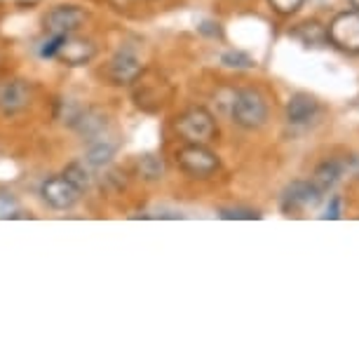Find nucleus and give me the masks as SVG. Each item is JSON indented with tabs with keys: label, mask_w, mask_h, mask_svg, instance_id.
<instances>
[{
	"label": "nucleus",
	"mask_w": 359,
	"mask_h": 359,
	"mask_svg": "<svg viewBox=\"0 0 359 359\" xmlns=\"http://www.w3.org/2000/svg\"><path fill=\"white\" fill-rule=\"evenodd\" d=\"M327 36L331 45L341 52L359 54V10H345L331 19L327 26Z\"/></svg>",
	"instance_id": "nucleus-4"
},
{
	"label": "nucleus",
	"mask_w": 359,
	"mask_h": 359,
	"mask_svg": "<svg viewBox=\"0 0 359 359\" xmlns=\"http://www.w3.org/2000/svg\"><path fill=\"white\" fill-rule=\"evenodd\" d=\"M85 10H80L78 5H57L45 15V29L52 36H71L85 24Z\"/></svg>",
	"instance_id": "nucleus-5"
},
{
	"label": "nucleus",
	"mask_w": 359,
	"mask_h": 359,
	"mask_svg": "<svg viewBox=\"0 0 359 359\" xmlns=\"http://www.w3.org/2000/svg\"><path fill=\"white\" fill-rule=\"evenodd\" d=\"M230 115L242 130H259L268 120V104L259 90H240L230 104Z\"/></svg>",
	"instance_id": "nucleus-2"
},
{
	"label": "nucleus",
	"mask_w": 359,
	"mask_h": 359,
	"mask_svg": "<svg viewBox=\"0 0 359 359\" xmlns=\"http://www.w3.org/2000/svg\"><path fill=\"white\" fill-rule=\"evenodd\" d=\"M176 165L193 179H209L219 169V155L209 151L207 144H186L176 151Z\"/></svg>",
	"instance_id": "nucleus-3"
},
{
	"label": "nucleus",
	"mask_w": 359,
	"mask_h": 359,
	"mask_svg": "<svg viewBox=\"0 0 359 359\" xmlns=\"http://www.w3.org/2000/svg\"><path fill=\"white\" fill-rule=\"evenodd\" d=\"M31 104V87L24 80H8L0 85V111L5 115L22 113Z\"/></svg>",
	"instance_id": "nucleus-10"
},
{
	"label": "nucleus",
	"mask_w": 359,
	"mask_h": 359,
	"mask_svg": "<svg viewBox=\"0 0 359 359\" xmlns=\"http://www.w3.org/2000/svg\"><path fill=\"white\" fill-rule=\"evenodd\" d=\"M343 174H345V167H343L341 160H327V162H322V165L315 169L313 184H315L317 191L327 193L329 188H334L338 181H341Z\"/></svg>",
	"instance_id": "nucleus-13"
},
{
	"label": "nucleus",
	"mask_w": 359,
	"mask_h": 359,
	"mask_svg": "<svg viewBox=\"0 0 359 359\" xmlns=\"http://www.w3.org/2000/svg\"><path fill=\"white\" fill-rule=\"evenodd\" d=\"M54 57L66 66H73V69H76V66H87L94 57H97V45H94L92 40L76 38L71 33V36H64L62 45H59V50Z\"/></svg>",
	"instance_id": "nucleus-8"
},
{
	"label": "nucleus",
	"mask_w": 359,
	"mask_h": 359,
	"mask_svg": "<svg viewBox=\"0 0 359 359\" xmlns=\"http://www.w3.org/2000/svg\"><path fill=\"white\" fill-rule=\"evenodd\" d=\"M106 127H108V120L99 108H83V111L78 113L76 123H73V130L87 141L101 137V134L106 132Z\"/></svg>",
	"instance_id": "nucleus-12"
},
{
	"label": "nucleus",
	"mask_w": 359,
	"mask_h": 359,
	"mask_svg": "<svg viewBox=\"0 0 359 359\" xmlns=\"http://www.w3.org/2000/svg\"><path fill=\"white\" fill-rule=\"evenodd\" d=\"M64 176L71 181L73 186L78 188L80 193L87 191V188H90V184H92V176H90V172L85 169L83 162H71V165L64 169Z\"/></svg>",
	"instance_id": "nucleus-17"
},
{
	"label": "nucleus",
	"mask_w": 359,
	"mask_h": 359,
	"mask_svg": "<svg viewBox=\"0 0 359 359\" xmlns=\"http://www.w3.org/2000/svg\"><path fill=\"white\" fill-rule=\"evenodd\" d=\"M62 40H64V36H52V40L50 43H45V47H43V57H54V54H57V50H59V45H62Z\"/></svg>",
	"instance_id": "nucleus-23"
},
{
	"label": "nucleus",
	"mask_w": 359,
	"mask_h": 359,
	"mask_svg": "<svg viewBox=\"0 0 359 359\" xmlns=\"http://www.w3.org/2000/svg\"><path fill=\"white\" fill-rule=\"evenodd\" d=\"M174 132L179 134L186 144H209L219 137L214 115L202 106L188 108L174 120Z\"/></svg>",
	"instance_id": "nucleus-1"
},
{
	"label": "nucleus",
	"mask_w": 359,
	"mask_h": 359,
	"mask_svg": "<svg viewBox=\"0 0 359 359\" xmlns=\"http://www.w3.org/2000/svg\"><path fill=\"white\" fill-rule=\"evenodd\" d=\"M294 38H298L303 45H308V47H320L322 43H327L329 40L327 26H322L320 22H303L294 31Z\"/></svg>",
	"instance_id": "nucleus-16"
},
{
	"label": "nucleus",
	"mask_w": 359,
	"mask_h": 359,
	"mask_svg": "<svg viewBox=\"0 0 359 359\" xmlns=\"http://www.w3.org/2000/svg\"><path fill=\"white\" fill-rule=\"evenodd\" d=\"M317 111H320V104H317L315 97H310L306 92H298L287 101V120L291 125H306L315 118Z\"/></svg>",
	"instance_id": "nucleus-11"
},
{
	"label": "nucleus",
	"mask_w": 359,
	"mask_h": 359,
	"mask_svg": "<svg viewBox=\"0 0 359 359\" xmlns=\"http://www.w3.org/2000/svg\"><path fill=\"white\" fill-rule=\"evenodd\" d=\"M341 212H343V200L338 198V195H334V198L329 200L327 212L322 214V219H331V221H336V219H341Z\"/></svg>",
	"instance_id": "nucleus-22"
},
{
	"label": "nucleus",
	"mask_w": 359,
	"mask_h": 359,
	"mask_svg": "<svg viewBox=\"0 0 359 359\" xmlns=\"http://www.w3.org/2000/svg\"><path fill=\"white\" fill-rule=\"evenodd\" d=\"M115 151H118V146H115L113 141L97 137L90 141V148H87V162H90L92 167H106L113 162Z\"/></svg>",
	"instance_id": "nucleus-14"
},
{
	"label": "nucleus",
	"mask_w": 359,
	"mask_h": 359,
	"mask_svg": "<svg viewBox=\"0 0 359 359\" xmlns=\"http://www.w3.org/2000/svg\"><path fill=\"white\" fill-rule=\"evenodd\" d=\"M221 62H223V66H228V69H254L256 66V62L249 54H245V52H240V50H230V52H226L221 57Z\"/></svg>",
	"instance_id": "nucleus-19"
},
{
	"label": "nucleus",
	"mask_w": 359,
	"mask_h": 359,
	"mask_svg": "<svg viewBox=\"0 0 359 359\" xmlns=\"http://www.w3.org/2000/svg\"><path fill=\"white\" fill-rule=\"evenodd\" d=\"M22 216V205L12 193H0V221H10Z\"/></svg>",
	"instance_id": "nucleus-18"
},
{
	"label": "nucleus",
	"mask_w": 359,
	"mask_h": 359,
	"mask_svg": "<svg viewBox=\"0 0 359 359\" xmlns=\"http://www.w3.org/2000/svg\"><path fill=\"white\" fill-rule=\"evenodd\" d=\"M137 174L144 181H160L165 176V160L155 153H146L139 155L137 160Z\"/></svg>",
	"instance_id": "nucleus-15"
},
{
	"label": "nucleus",
	"mask_w": 359,
	"mask_h": 359,
	"mask_svg": "<svg viewBox=\"0 0 359 359\" xmlns=\"http://www.w3.org/2000/svg\"><path fill=\"white\" fill-rule=\"evenodd\" d=\"M350 5H352V10H359V0H350Z\"/></svg>",
	"instance_id": "nucleus-24"
},
{
	"label": "nucleus",
	"mask_w": 359,
	"mask_h": 359,
	"mask_svg": "<svg viewBox=\"0 0 359 359\" xmlns=\"http://www.w3.org/2000/svg\"><path fill=\"white\" fill-rule=\"evenodd\" d=\"M141 73H144V66L134 54L130 52H118L115 57L108 62L106 66V78L111 85H134L137 80L141 78Z\"/></svg>",
	"instance_id": "nucleus-7"
},
{
	"label": "nucleus",
	"mask_w": 359,
	"mask_h": 359,
	"mask_svg": "<svg viewBox=\"0 0 359 359\" xmlns=\"http://www.w3.org/2000/svg\"><path fill=\"white\" fill-rule=\"evenodd\" d=\"M221 219L226 221H254V219H261L259 212H254V209H245V207H233V209H223L221 212Z\"/></svg>",
	"instance_id": "nucleus-21"
},
{
	"label": "nucleus",
	"mask_w": 359,
	"mask_h": 359,
	"mask_svg": "<svg viewBox=\"0 0 359 359\" xmlns=\"http://www.w3.org/2000/svg\"><path fill=\"white\" fill-rule=\"evenodd\" d=\"M268 3H270V8L277 12V15L289 17V15H296V12L303 8V3H306V0H268Z\"/></svg>",
	"instance_id": "nucleus-20"
},
{
	"label": "nucleus",
	"mask_w": 359,
	"mask_h": 359,
	"mask_svg": "<svg viewBox=\"0 0 359 359\" xmlns=\"http://www.w3.org/2000/svg\"><path fill=\"white\" fill-rule=\"evenodd\" d=\"M40 195H43V200L47 205L52 209H59V212H66V209L76 207V202L80 200V191L64 174L47 179L43 188H40Z\"/></svg>",
	"instance_id": "nucleus-6"
},
{
	"label": "nucleus",
	"mask_w": 359,
	"mask_h": 359,
	"mask_svg": "<svg viewBox=\"0 0 359 359\" xmlns=\"http://www.w3.org/2000/svg\"><path fill=\"white\" fill-rule=\"evenodd\" d=\"M320 200L322 191H317L313 181H294L282 193V209L287 214L298 212V209H313L320 205Z\"/></svg>",
	"instance_id": "nucleus-9"
}]
</instances>
